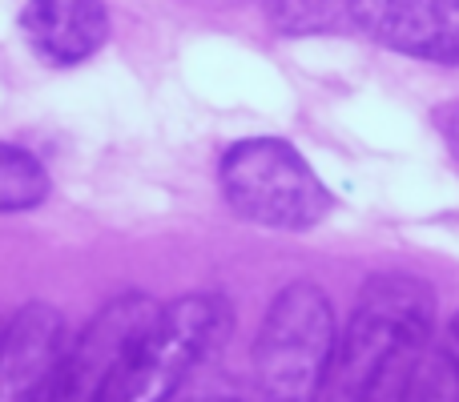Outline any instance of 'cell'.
<instances>
[{"label": "cell", "mask_w": 459, "mask_h": 402, "mask_svg": "<svg viewBox=\"0 0 459 402\" xmlns=\"http://www.w3.org/2000/svg\"><path fill=\"white\" fill-rule=\"evenodd\" d=\"M158 302L145 294H126L113 298L93 322L81 330V338L69 342L65 363L56 371V382L45 402H105L109 387L117 379L121 363H126L129 346L142 338V330L153 322Z\"/></svg>", "instance_id": "5"}, {"label": "cell", "mask_w": 459, "mask_h": 402, "mask_svg": "<svg viewBox=\"0 0 459 402\" xmlns=\"http://www.w3.org/2000/svg\"><path fill=\"white\" fill-rule=\"evenodd\" d=\"M266 13L278 32L310 37V32H339L355 24V0H250Z\"/></svg>", "instance_id": "9"}, {"label": "cell", "mask_w": 459, "mask_h": 402, "mask_svg": "<svg viewBox=\"0 0 459 402\" xmlns=\"http://www.w3.org/2000/svg\"><path fill=\"white\" fill-rule=\"evenodd\" d=\"M222 193L238 218L270 229H310L331 213V193L294 145L250 137L222 158Z\"/></svg>", "instance_id": "4"}, {"label": "cell", "mask_w": 459, "mask_h": 402, "mask_svg": "<svg viewBox=\"0 0 459 402\" xmlns=\"http://www.w3.org/2000/svg\"><path fill=\"white\" fill-rule=\"evenodd\" d=\"M230 334V302L218 294H190L153 314L129 346L105 402H174L186 374Z\"/></svg>", "instance_id": "3"}, {"label": "cell", "mask_w": 459, "mask_h": 402, "mask_svg": "<svg viewBox=\"0 0 459 402\" xmlns=\"http://www.w3.org/2000/svg\"><path fill=\"white\" fill-rule=\"evenodd\" d=\"M436 129L444 133V141L459 153V101L444 105V109H436Z\"/></svg>", "instance_id": "12"}, {"label": "cell", "mask_w": 459, "mask_h": 402, "mask_svg": "<svg viewBox=\"0 0 459 402\" xmlns=\"http://www.w3.org/2000/svg\"><path fill=\"white\" fill-rule=\"evenodd\" d=\"M190 402H246L242 395H202V398H190Z\"/></svg>", "instance_id": "13"}, {"label": "cell", "mask_w": 459, "mask_h": 402, "mask_svg": "<svg viewBox=\"0 0 459 402\" xmlns=\"http://www.w3.org/2000/svg\"><path fill=\"white\" fill-rule=\"evenodd\" d=\"M32 53L48 64H77L109 37L105 0H29L21 16Z\"/></svg>", "instance_id": "8"}, {"label": "cell", "mask_w": 459, "mask_h": 402, "mask_svg": "<svg viewBox=\"0 0 459 402\" xmlns=\"http://www.w3.org/2000/svg\"><path fill=\"white\" fill-rule=\"evenodd\" d=\"M407 402H459V314L447 322L444 338L431 342Z\"/></svg>", "instance_id": "10"}, {"label": "cell", "mask_w": 459, "mask_h": 402, "mask_svg": "<svg viewBox=\"0 0 459 402\" xmlns=\"http://www.w3.org/2000/svg\"><path fill=\"white\" fill-rule=\"evenodd\" d=\"M48 193V174L32 153H24L21 145H4L0 150V210L21 213L40 205Z\"/></svg>", "instance_id": "11"}, {"label": "cell", "mask_w": 459, "mask_h": 402, "mask_svg": "<svg viewBox=\"0 0 459 402\" xmlns=\"http://www.w3.org/2000/svg\"><path fill=\"white\" fill-rule=\"evenodd\" d=\"M436 334V294L411 274H375L339 334L323 402H407Z\"/></svg>", "instance_id": "1"}, {"label": "cell", "mask_w": 459, "mask_h": 402, "mask_svg": "<svg viewBox=\"0 0 459 402\" xmlns=\"http://www.w3.org/2000/svg\"><path fill=\"white\" fill-rule=\"evenodd\" d=\"M69 342V326L53 306L29 302L24 310H16V318L4 330L0 402H45Z\"/></svg>", "instance_id": "7"}, {"label": "cell", "mask_w": 459, "mask_h": 402, "mask_svg": "<svg viewBox=\"0 0 459 402\" xmlns=\"http://www.w3.org/2000/svg\"><path fill=\"white\" fill-rule=\"evenodd\" d=\"M355 24L403 56L459 64V0H355Z\"/></svg>", "instance_id": "6"}, {"label": "cell", "mask_w": 459, "mask_h": 402, "mask_svg": "<svg viewBox=\"0 0 459 402\" xmlns=\"http://www.w3.org/2000/svg\"><path fill=\"white\" fill-rule=\"evenodd\" d=\"M334 346V314L315 282L278 290L254 342V402H323Z\"/></svg>", "instance_id": "2"}]
</instances>
